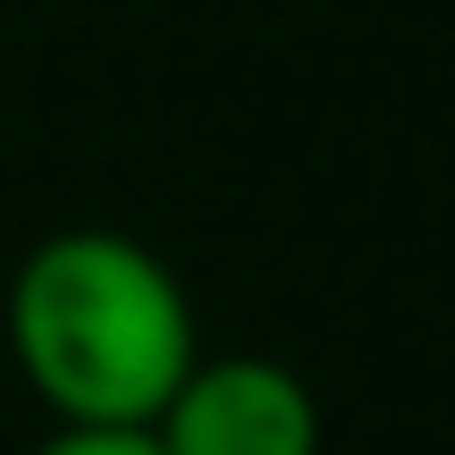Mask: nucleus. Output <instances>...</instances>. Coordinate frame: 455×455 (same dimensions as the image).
<instances>
[{
  "label": "nucleus",
  "mask_w": 455,
  "mask_h": 455,
  "mask_svg": "<svg viewBox=\"0 0 455 455\" xmlns=\"http://www.w3.org/2000/svg\"><path fill=\"white\" fill-rule=\"evenodd\" d=\"M9 355L60 430H152L203 363L186 287L118 228H68L17 261Z\"/></svg>",
  "instance_id": "nucleus-1"
},
{
  "label": "nucleus",
  "mask_w": 455,
  "mask_h": 455,
  "mask_svg": "<svg viewBox=\"0 0 455 455\" xmlns=\"http://www.w3.org/2000/svg\"><path fill=\"white\" fill-rule=\"evenodd\" d=\"M161 455H321V405L270 355L195 363L152 422Z\"/></svg>",
  "instance_id": "nucleus-2"
},
{
  "label": "nucleus",
  "mask_w": 455,
  "mask_h": 455,
  "mask_svg": "<svg viewBox=\"0 0 455 455\" xmlns=\"http://www.w3.org/2000/svg\"><path fill=\"white\" fill-rule=\"evenodd\" d=\"M34 455H161L152 430H51Z\"/></svg>",
  "instance_id": "nucleus-3"
}]
</instances>
